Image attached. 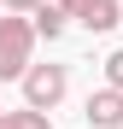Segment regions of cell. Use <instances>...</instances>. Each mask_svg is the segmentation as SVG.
Here are the masks:
<instances>
[{
    "label": "cell",
    "instance_id": "cell-1",
    "mask_svg": "<svg viewBox=\"0 0 123 129\" xmlns=\"http://www.w3.org/2000/svg\"><path fill=\"white\" fill-rule=\"evenodd\" d=\"M29 47H35V24H24V18H0V82L29 76Z\"/></svg>",
    "mask_w": 123,
    "mask_h": 129
},
{
    "label": "cell",
    "instance_id": "cell-2",
    "mask_svg": "<svg viewBox=\"0 0 123 129\" xmlns=\"http://www.w3.org/2000/svg\"><path fill=\"white\" fill-rule=\"evenodd\" d=\"M65 100V64H29L24 76V106L29 112H53Z\"/></svg>",
    "mask_w": 123,
    "mask_h": 129
},
{
    "label": "cell",
    "instance_id": "cell-3",
    "mask_svg": "<svg viewBox=\"0 0 123 129\" xmlns=\"http://www.w3.org/2000/svg\"><path fill=\"white\" fill-rule=\"evenodd\" d=\"M88 123H100V129H123V94H117V88L88 94Z\"/></svg>",
    "mask_w": 123,
    "mask_h": 129
},
{
    "label": "cell",
    "instance_id": "cell-4",
    "mask_svg": "<svg viewBox=\"0 0 123 129\" xmlns=\"http://www.w3.org/2000/svg\"><path fill=\"white\" fill-rule=\"evenodd\" d=\"M76 24H88V29L100 35V29H111V24H123V6H117V0H88V12H82Z\"/></svg>",
    "mask_w": 123,
    "mask_h": 129
},
{
    "label": "cell",
    "instance_id": "cell-5",
    "mask_svg": "<svg viewBox=\"0 0 123 129\" xmlns=\"http://www.w3.org/2000/svg\"><path fill=\"white\" fill-rule=\"evenodd\" d=\"M0 129H47V117L24 106V112H0Z\"/></svg>",
    "mask_w": 123,
    "mask_h": 129
},
{
    "label": "cell",
    "instance_id": "cell-6",
    "mask_svg": "<svg viewBox=\"0 0 123 129\" xmlns=\"http://www.w3.org/2000/svg\"><path fill=\"white\" fill-rule=\"evenodd\" d=\"M59 29H65V12H59V6H41V12H35V35H47V41H53Z\"/></svg>",
    "mask_w": 123,
    "mask_h": 129
},
{
    "label": "cell",
    "instance_id": "cell-7",
    "mask_svg": "<svg viewBox=\"0 0 123 129\" xmlns=\"http://www.w3.org/2000/svg\"><path fill=\"white\" fill-rule=\"evenodd\" d=\"M106 82H111V88H117V94H123V47H117V53H111V59H106Z\"/></svg>",
    "mask_w": 123,
    "mask_h": 129
},
{
    "label": "cell",
    "instance_id": "cell-8",
    "mask_svg": "<svg viewBox=\"0 0 123 129\" xmlns=\"http://www.w3.org/2000/svg\"><path fill=\"white\" fill-rule=\"evenodd\" d=\"M0 6H12V12H41L47 0H0Z\"/></svg>",
    "mask_w": 123,
    "mask_h": 129
},
{
    "label": "cell",
    "instance_id": "cell-9",
    "mask_svg": "<svg viewBox=\"0 0 123 129\" xmlns=\"http://www.w3.org/2000/svg\"><path fill=\"white\" fill-rule=\"evenodd\" d=\"M59 12H65V18H82V12H88V0H59Z\"/></svg>",
    "mask_w": 123,
    "mask_h": 129
}]
</instances>
